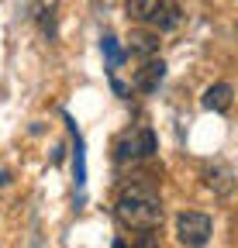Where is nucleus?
<instances>
[{"instance_id": "f257e3e1", "label": "nucleus", "mask_w": 238, "mask_h": 248, "mask_svg": "<svg viewBox=\"0 0 238 248\" xmlns=\"http://www.w3.org/2000/svg\"><path fill=\"white\" fill-rule=\"evenodd\" d=\"M117 221L125 228H135V231H156L162 224V203H159V193L152 183H128L121 186V197H117Z\"/></svg>"}, {"instance_id": "f03ea898", "label": "nucleus", "mask_w": 238, "mask_h": 248, "mask_svg": "<svg viewBox=\"0 0 238 248\" xmlns=\"http://www.w3.org/2000/svg\"><path fill=\"white\" fill-rule=\"evenodd\" d=\"M152 155H156V135L148 128L121 131L114 141V159L117 162H142V159H152Z\"/></svg>"}, {"instance_id": "7ed1b4c3", "label": "nucleus", "mask_w": 238, "mask_h": 248, "mask_svg": "<svg viewBox=\"0 0 238 248\" xmlns=\"http://www.w3.org/2000/svg\"><path fill=\"white\" fill-rule=\"evenodd\" d=\"M211 217L200 214V210H183L180 217H176V238H180V245L187 248H204L207 238H211Z\"/></svg>"}, {"instance_id": "20e7f679", "label": "nucleus", "mask_w": 238, "mask_h": 248, "mask_svg": "<svg viewBox=\"0 0 238 248\" xmlns=\"http://www.w3.org/2000/svg\"><path fill=\"white\" fill-rule=\"evenodd\" d=\"M148 24H152V31H176V28L183 24V7H180V0H159V7L152 11Z\"/></svg>"}, {"instance_id": "39448f33", "label": "nucleus", "mask_w": 238, "mask_h": 248, "mask_svg": "<svg viewBox=\"0 0 238 248\" xmlns=\"http://www.w3.org/2000/svg\"><path fill=\"white\" fill-rule=\"evenodd\" d=\"M128 52H131V55H142V59H152V55L159 52V31H152V28H138V31H131Z\"/></svg>"}, {"instance_id": "423d86ee", "label": "nucleus", "mask_w": 238, "mask_h": 248, "mask_svg": "<svg viewBox=\"0 0 238 248\" xmlns=\"http://www.w3.org/2000/svg\"><path fill=\"white\" fill-rule=\"evenodd\" d=\"M162 76H166V62H162V59H148L145 66L135 73V86H138L142 93H152V90H159Z\"/></svg>"}, {"instance_id": "0eeeda50", "label": "nucleus", "mask_w": 238, "mask_h": 248, "mask_svg": "<svg viewBox=\"0 0 238 248\" xmlns=\"http://www.w3.org/2000/svg\"><path fill=\"white\" fill-rule=\"evenodd\" d=\"M231 100H235L231 83H211V86L204 90V97H200V104H204L207 110H228Z\"/></svg>"}, {"instance_id": "6e6552de", "label": "nucleus", "mask_w": 238, "mask_h": 248, "mask_svg": "<svg viewBox=\"0 0 238 248\" xmlns=\"http://www.w3.org/2000/svg\"><path fill=\"white\" fill-rule=\"evenodd\" d=\"M204 183L211 186V190H218V193H228L231 190V172L224 166H207L204 169Z\"/></svg>"}, {"instance_id": "1a4fd4ad", "label": "nucleus", "mask_w": 238, "mask_h": 248, "mask_svg": "<svg viewBox=\"0 0 238 248\" xmlns=\"http://www.w3.org/2000/svg\"><path fill=\"white\" fill-rule=\"evenodd\" d=\"M156 7H159V0H125V11L131 21H148Z\"/></svg>"}, {"instance_id": "9d476101", "label": "nucleus", "mask_w": 238, "mask_h": 248, "mask_svg": "<svg viewBox=\"0 0 238 248\" xmlns=\"http://www.w3.org/2000/svg\"><path fill=\"white\" fill-rule=\"evenodd\" d=\"M73 172H76V186L86 183V166H83V141L76 138V152H73Z\"/></svg>"}, {"instance_id": "9b49d317", "label": "nucleus", "mask_w": 238, "mask_h": 248, "mask_svg": "<svg viewBox=\"0 0 238 248\" xmlns=\"http://www.w3.org/2000/svg\"><path fill=\"white\" fill-rule=\"evenodd\" d=\"M100 45H104V55L111 59V66H117V62L125 59V55H121V48H117V38H114V35H104V38H100Z\"/></svg>"}, {"instance_id": "f8f14e48", "label": "nucleus", "mask_w": 238, "mask_h": 248, "mask_svg": "<svg viewBox=\"0 0 238 248\" xmlns=\"http://www.w3.org/2000/svg\"><path fill=\"white\" fill-rule=\"evenodd\" d=\"M131 248H162L159 245V234H152V231H142L138 238H135V245Z\"/></svg>"}, {"instance_id": "ddd939ff", "label": "nucleus", "mask_w": 238, "mask_h": 248, "mask_svg": "<svg viewBox=\"0 0 238 248\" xmlns=\"http://www.w3.org/2000/svg\"><path fill=\"white\" fill-rule=\"evenodd\" d=\"M114 248H128V245H125V241H121V238H117V241H114Z\"/></svg>"}]
</instances>
